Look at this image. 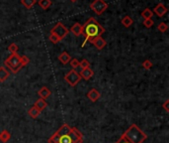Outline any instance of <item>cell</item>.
Segmentation results:
<instances>
[{
  "label": "cell",
  "mask_w": 169,
  "mask_h": 143,
  "mask_svg": "<svg viewBox=\"0 0 169 143\" xmlns=\"http://www.w3.org/2000/svg\"><path fill=\"white\" fill-rule=\"evenodd\" d=\"M83 134L76 127L64 123L49 138V143H83Z\"/></svg>",
  "instance_id": "6da1fadb"
},
{
  "label": "cell",
  "mask_w": 169,
  "mask_h": 143,
  "mask_svg": "<svg viewBox=\"0 0 169 143\" xmlns=\"http://www.w3.org/2000/svg\"><path fill=\"white\" fill-rule=\"evenodd\" d=\"M105 29L101 26V24L95 18H89L82 26V34L85 37V40L82 43L81 47H84L87 42H90L97 37H100L104 34Z\"/></svg>",
  "instance_id": "7a4b0ae2"
},
{
  "label": "cell",
  "mask_w": 169,
  "mask_h": 143,
  "mask_svg": "<svg viewBox=\"0 0 169 143\" xmlns=\"http://www.w3.org/2000/svg\"><path fill=\"white\" fill-rule=\"evenodd\" d=\"M123 135L132 143H143L147 139V135L137 124L130 125V127L123 133Z\"/></svg>",
  "instance_id": "3957f363"
},
{
  "label": "cell",
  "mask_w": 169,
  "mask_h": 143,
  "mask_svg": "<svg viewBox=\"0 0 169 143\" xmlns=\"http://www.w3.org/2000/svg\"><path fill=\"white\" fill-rule=\"evenodd\" d=\"M4 64H5V66L9 69L12 74H17L23 68V65L21 64L20 56L18 54H11L5 60Z\"/></svg>",
  "instance_id": "277c9868"
},
{
  "label": "cell",
  "mask_w": 169,
  "mask_h": 143,
  "mask_svg": "<svg viewBox=\"0 0 169 143\" xmlns=\"http://www.w3.org/2000/svg\"><path fill=\"white\" fill-rule=\"evenodd\" d=\"M90 8L95 12V14L102 15L108 9V4L105 2V0H94L90 4Z\"/></svg>",
  "instance_id": "5b68a950"
},
{
  "label": "cell",
  "mask_w": 169,
  "mask_h": 143,
  "mask_svg": "<svg viewBox=\"0 0 169 143\" xmlns=\"http://www.w3.org/2000/svg\"><path fill=\"white\" fill-rule=\"evenodd\" d=\"M50 33H52V34H54L58 38V39L61 41L63 38L66 37V35L69 33V30L61 22H58V23L56 24V26L52 29Z\"/></svg>",
  "instance_id": "8992f818"
},
{
  "label": "cell",
  "mask_w": 169,
  "mask_h": 143,
  "mask_svg": "<svg viewBox=\"0 0 169 143\" xmlns=\"http://www.w3.org/2000/svg\"><path fill=\"white\" fill-rule=\"evenodd\" d=\"M64 79L70 87H75L81 81V77L75 70H71L64 75Z\"/></svg>",
  "instance_id": "52a82bcc"
},
{
  "label": "cell",
  "mask_w": 169,
  "mask_h": 143,
  "mask_svg": "<svg viewBox=\"0 0 169 143\" xmlns=\"http://www.w3.org/2000/svg\"><path fill=\"white\" fill-rule=\"evenodd\" d=\"M91 43L95 46V48H96L97 50H102L103 48L106 47V45H107L106 40H104L101 36L95 38V39H93V40L91 41Z\"/></svg>",
  "instance_id": "ba28073f"
},
{
  "label": "cell",
  "mask_w": 169,
  "mask_h": 143,
  "mask_svg": "<svg viewBox=\"0 0 169 143\" xmlns=\"http://www.w3.org/2000/svg\"><path fill=\"white\" fill-rule=\"evenodd\" d=\"M153 12L158 16V17H163L164 15H165L167 13V8L166 6L164 5V4L162 3H158L157 5H156L154 7V9H153Z\"/></svg>",
  "instance_id": "9c48e42d"
},
{
  "label": "cell",
  "mask_w": 169,
  "mask_h": 143,
  "mask_svg": "<svg viewBox=\"0 0 169 143\" xmlns=\"http://www.w3.org/2000/svg\"><path fill=\"white\" fill-rule=\"evenodd\" d=\"M68 30L69 32L72 33L75 37H79L80 35H82V25L76 22V23H74Z\"/></svg>",
  "instance_id": "30bf717a"
},
{
  "label": "cell",
  "mask_w": 169,
  "mask_h": 143,
  "mask_svg": "<svg viewBox=\"0 0 169 143\" xmlns=\"http://www.w3.org/2000/svg\"><path fill=\"white\" fill-rule=\"evenodd\" d=\"M100 96H101L100 92L97 91L96 89H91L89 91L87 92V98L89 99L92 102H97V100L100 99Z\"/></svg>",
  "instance_id": "8fae6325"
},
{
  "label": "cell",
  "mask_w": 169,
  "mask_h": 143,
  "mask_svg": "<svg viewBox=\"0 0 169 143\" xmlns=\"http://www.w3.org/2000/svg\"><path fill=\"white\" fill-rule=\"evenodd\" d=\"M79 75H80V77H81V79H85V81H89L93 75H94V72H93V70H91L90 68H87V69L81 70Z\"/></svg>",
  "instance_id": "7c38bea8"
},
{
  "label": "cell",
  "mask_w": 169,
  "mask_h": 143,
  "mask_svg": "<svg viewBox=\"0 0 169 143\" xmlns=\"http://www.w3.org/2000/svg\"><path fill=\"white\" fill-rule=\"evenodd\" d=\"M38 95H40V99H46L48 98H50V95H52V91H50L48 87H43L39 91H38Z\"/></svg>",
  "instance_id": "4fadbf2b"
},
{
  "label": "cell",
  "mask_w": 169,
  "mask_h": 143,
  "mask_svg": "<svg viewBox=\"0 0 169 143\" xmlns=\"http://www.w3.org/2000/svg\"><path fill=\"white\" fill-rule=\"evenodd\" d=\"M70 60H71V56L67 52H62L60 56H58V61H60L63 65L68 64V63L70 62Z\"/></svg>",
  "instance_id": "5bb4252c"
},
{
  "label": "cell",
  "mask_w": 169,
  "mask_h": 143,
  "mask_svg": "<svg viewBox=\"0 0 169 143\" xmlns=\"http://www.w3.org/2000/svg\"><path fill=\"white\" fill-rule=\"evenodd\" d=\"M34 106L37 107L40 111H43L44 109H45L46 106H48V102H46V99H39L36 100V102H35V104H34Z\"/></svg>",
  "instance_id": "9a60e30c"
},
{
  "label": "cell",
  "mask_w": 169,
  "mask_h": 143,
  "mask_svg": "<svg viewBox=\"0 0 169 143\" xmlns=\"http://www.w3.org/2000/svg\"><path fill=\"white\" fill-rule=\"evenodd\" d=\"M10 73L8 72V70L4 67H0V83L5 82L6 79L9 78Z\"/></svg>",
  "instance_id": "2e32d148"
},
{
  "label": "cell",
  "mask_w": 169,
  "mask_h": 143,
  "mask_svg": "<svg viewBox=\"0 0 169 143\" xmlns=\"http://www.w3.org/2000/svg\"><path fill=\"white\" fill-rule=\"evenodd\" d=\"M10 138H11V134L8 130L5 129V130H2V131L0 132V141L1 142H3V143L8 142L10 140Z\"/></svg>",
  "instance_id": "e0dca14e"
},
{
  "label": "cell",
  "mask_w": 169,
  "mask_h": 143,
  "mask_svg": "<svg viewBox=\"0 0 169 143\" xmlns=\"http://www.w3.org/2000/svg\"><path fill=\"white\" fill-rule=\"evenodd\" d=\"M38 4H39L42 9L46 10L50 7V5H52V0H39Z\"/></svg>",
  "instance_id": "ac0fdd59"
},
{
  "label": "cell",
  "mask_w": 169,
  "mask_h": 143,
  "mask_svg": "<svg viewBox=\"0 0 169 143\" xmlns=\"http://www.w3.org/2000/svg\"><path fill=\"white\" fill-rule=\"evenodd\" d=\"M141 17L143 18V20L151 19V18H152V16H153V12L151 11L149 8H145V9L141 13Z\"/></svg>",
  "instance_id": "d6986e66"
},
{
  "label": "cell",
  "mask_w": 169,
  "mask_h": 143,
  "mask_svg": "<svg viewBox=\"0 0 169 143\" xmlns=\"http://www.w3.org/2000/svg\"><path fill=\"white\" fill-rule=\"evenodd\" d=\"M28 113H29V115H30V116L32 117V118H37V117L41 114V111H40L37 107L32 106V107L28 110Z\"/></svg>",
  "instance_id": "ffe728a7"
},
{
  "label": "cell",
  "mask_w": 169,
  "mask_h": 143,
  "mask_svg": "<svg viewBox=\"0 0 169 143\" xmlns=\"http://www.w3.org/2000/svg\"><path fill=\"white\" fill-rule=\"evenodd\" d=\"M121 23L124 25V26L126 27V28H129V27H130L133 25V23H134V20L130 17V16H125V17L121 20Z\"/></svg>",
  "instance_id": "44dd1931"
},
{
  "label": "cell",
  "mask_w": 169,
  "mask_h": 143,
  "mask_svg": "<svg viewBox=\"0 0 169 143\" xmlns=\"http://www.w3.org/2000/svg\"><path fill=\"white\" fill-rule=\"evenodd\" d=\"M22 5H24L27 9H31V8L37 3V0H21Z\"/></svg>",
  "instance_id": "7402d4cb"
},
{
  "label": "cell",
  "mask_w": 169,
  "mask_h": 143,
  "mask_svg": "<svg viewBox=\"0 0 169 143\" xmlns=\"http://www.w3.org/2000/svg\"><path fill=\"white\" fill-rule=\"evenodd\" d=\"M167 29H168V25L166 23H164V22L159 23L158 26H157V30L159 32H161V33H165L167 31Z\"/></svg>",
  "instance_id": "603a6c76"
},
{
  "label": "cell",
  "mask_w": 169,
  "mask_h": 143,
  "mask_svg": "<svg viewBox=\"0 0 169 143\" xmlns=\"http://www.w3.org/2000/svg\"><path fill=\"white\" fill-rule=\"evenodd\" d=\"M18 46H17V44L15 43H12L11 45H9V47H8V51H9L11 54H17V52H18Z\"/></svg>",
  "instance_id": "cb8c5ba5"
},
{
  "label": "cell",
  "mask_w": 169,
  "mask_h": 143,
  "mask_svg": "<svg viewBox=\"0 0 169 143\" xmlns=\"http://www.w3.org/2000/svg\"><path fill=\"white\" fill-rule=\"evenodd\" d=\"M79 67L81 68V70H83V69H87V68H90V63L88 62V60H86V59H83V60L79 63Z\"/></svg>",
  "instance_id": "d4e9b609"
},
{
  "label": "cell",
  "mask_w": 169,
  "mask_h": 143,
  "mask_svg": "<svg viewBox=\"0 0 169 143\" xmlns=\"http://www.w3.org/2000/svg\"><path fill=\"white\" fill-rule=\"evenodd\" d=\"M79 61L77 60V59H71L70 62H69V65L71 66V68H72V70H76L78 67H79Z\"/></svg>",
  "instance_id": "484cf974"
},
{
  "label": "cell",
  "mask_w": 169,
  "mask_h": 143,
  "mask_svg": "<svg viewBox=\"0 0 169 143\" xmlns=\"http://www.w3.org/2000/svg\"><path fill=\"white\" fill-rule=\"evenodd\" d=\"M20 60H21V64L23 65V67L30 64V59L27 56H20Z\"/></svg>",
  "instance_id": "4316f807"
},
{
  "label": "cell",
  "mask_w": 169,
  "mask_h": 143,
  "mask_svg": "<svg viewBox=\"0 0 169 143\" xmlns=\"http://www.w3.org/2000/svg\"><path fill=\"white\" fill-rule=\"evenodd\" d=\"M142 67L145 70H150L151 68H152V63H151V61H149V60H145L142 63Z\"/></svg>",
  "instance_id": "83f0119b"
},
{
  "label": "cell",
  "mask_w": 169,
  "mask_h": 143,
  "mask_svg": "<svg viewBox=\"0 0 169 143\" xmlns=\"http://www.w3.org/2000/svg\"><path fill=\"white\" fill-rule=\"evenodd\" d=\"M153 24H154V22H153L152 19H145V20H143V25H145V28H150Z\"/></svg>",
  "instance_id": "f1b7e54d"
},
{
  "label": "cell",
  "mask_w": 169,
  "mask_h": 143,
  "mask_svg": "<svg viewBox=\"0 0 169 143\" xmlns=\"http://www.w3.org/2000/svg\"><path fill=\"white\" fill-rule=\"evenodd\" d=\"M49 39H50V41L52 42V43H53V44H57V43H58V42H60L61 40L58 39V38L54 35V34H52V33H50V37H49Z\"/></svg>",
  "instance_id": "f546056e"
},
{
  "label": "cell",
  "mask_w": 169,
  "mask_h": 143,
  "mask_svg": "<svg viewBox=\"0 0 169 143\" xmlns=\"http://www.w3.org/2000/svg\"><path fill=\"white\" fill-rule=\"evenodd\" d=\"M116 143H132V142H130V140L127 139V138L123 135V134H122V136L119 138V139L117 140V142H116Z\"/></svg>",
  "instance_id": "4dcf8cb0"
},
{
  "label": "cell",
  "mask_w": 169,
  "mask_h": 143,
  "mask_svg": "<svg viewBox=\"0 0 169 143\" xmlns=\"http://www.w3.org/2000/svg\"><path fill=\"white\" fill-rule=\"evenodd\" d=\"M169 99H166L165 100V102H164L163 104H162V107L164 108V109H165V110H166V112H169Z\"/></svg>",
  "instance_id": "1f68e13d"
},
{
  "label": "cell",
  "mask_w": 169,
  "mask_h": 143,
  "mask_svg": "<svg viewBox=\"0 0 169 143\" xmlns=\"http://www.w3.org/2000/svg\"><path fill=\"white\" fill-rule=\"evenodd\" d=\"M70 1H71V2H76L77 0H70Z\"/></svg>",
  "instance_id": "d6a6232c"
}]
</instances>
